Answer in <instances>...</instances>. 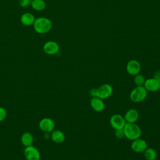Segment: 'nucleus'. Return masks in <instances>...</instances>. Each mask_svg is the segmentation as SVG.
<instances>
[{"instance_id": "obj_6", "label": "nucleus", "mask_w": 160, "mask_h": 160, "mask_svg": "<svg viewBox=\"0 0 160 160\" xmlns=\"http://www.w3.org/2000/svg\"><path fill=\"white\" fill-rule=\"evenodd\" d=\"M126 69L128 74L134 76L139 74L141 69V64L138 60L131 59L128 62L126 66Z\"/></svg>"}, {"instance_id": "obj_22", "label": "nucleus", "mask_w": 160, "mask_h": 160, "mask_svg": "<svg viewBox=\"0 0 160 160\" xmlns=\"http://www.w3.org/2000/svg\"><path fill=\"white\" fill-rule=\"evenodd\" d=\"M31 0H19V4L20 6L22 8H27L31 5Z\"/></svg>"}, {"instance_id": "obj_26", "label": "nucleus", "mask_w": 160, "mask_h": 160, "mask_svg": "<svg viewBox=\"0 0 160 160\" xmlns=\"http://www.w3.org/2000/svg\"><path fill=\"white\" fill-rule=\"evenodd\" d=\"M159 82H160V81H159Z\"/></svg>"}, {"instance_id": "obj_8", "label": "nucleus", "mask_w": 160, "mask_h": 160, "mask_svg": "<svg viewBox=\"0 0 160 160\" xmlns=\"http://www.w3.org/2000/svg\"><path fill=\"white\" fill-rule=\"evenodd\" d=\"M131 148L134 152L137 153H142L144 152V151L148 148V143L144 139L139 138L132 141Z\"/></svg>"}, {"instance_id": "obj_20", "label": "nucleus", "mask_w": 160, "mask_h": 160, "mask_svg": "<svg viewBox=\"0 0 160 160\" xmlns=\"http://www.w3.org/2000/svg\"><path fill=\"white\" fill-rule=\"evenodd\" d=\"M7 116V111L5 108L0 107V122L4 121Z\"/></svg>"}, {"instance_id": "obj_14", "label": "nucleus", "mask_w": 160, "mask_h": 160, "mask_svg": "<svg viewBox=\"0 0 160 160\" xmlns=\"http://www.w3.org/2000/svg\"><path fill=\"white\" fill-rule=\"evenodd\" d=\"M50 138L51 140L56 144H61L66 139L65 134L61 130H54L51 132Z\"/></svg>"}, {"instance_id": "obj_1", "label": "nucleus", "mask_w": 160, "mask_h": 160, "mask_svg": "<svg viewBox=\"0 0 160 160\" xmlns=\"http://www.w3.org/2000/svg\"><path fill=\"white\" fill-rule=\"evenodd\" d=\"M34 31L39 34H46L49 32L52 27V22L50 19L46 17L36 18L33 24Z\"/></svg>"}, {"instance_id": "obj_10", "label": "nucleus", "mask_w": 160, "mask_h": 160, "mask_svg": "<svg viewBox=\"0 0 160 160\" xmlns=\"http://www.w3.org/2000/svg\"><path fill=\"white\" fill-rule=\"evenodd\" d=\"M42 49L46 54L48 55H55L59 51V46L54 41H48L44 44Z\"/></svg>"}, {"instance_id": "obj_21", "label": "nucleus", "mask_w": 160, "mask_h": 160, "mask_svg": "<svg viewBox=\"0 0 160 160\" xmlns=\"http://www.w3.org/2000/svg\"><path fill=\"white\" fill-rule=\"evenodd\" d=\"M115 136L118 139H122L123 138H125L123 129L115 130Z\"/></svg>"}, {"instance_id": "obj_7", "label": "nucleus", "mask_w": 160, "mask_h": 160, "mask_svg": "<svg viewBox=\"0 0 160 160\" xmlns=\"http://www.w3.org/2000/svg\"><path fill=\"white\" fill-rule=\"evenodd\" d=\"M24 154L26 160H40L41 154L39 150L33 146H29L25 148Z\"/></svg>"}, {"instance_id": "obj_4", "label": "nucleus", "mask_w": 160, "mask_h": 160, "mask_svg": "<svg viewBox=\"0 0 160 160\" xmlns=\"http://www.w3.org/2000/svg\"><path fill=\"white\" fill-rule=\"evenodd\" d=\"M113 93L112 86L108 83L103 84L97 88L96 97H98L102 99H106L109 98Z\"/></svg>"}, {"instance_id": "obj_25", "label": "nucleus", "mask_w": 160, "mask_h": 160, "mask_svg": "<svg viewBox=\"0 0 160 160\" xmlns=\"http://www.w3.org/2000/svg\"><path fill=\"white\" fill-rule=\"evenodd\" d=\"M31 1H32V0H31Z\"/></svg>"}, {"instance_id": "obj_19", "label": "nucleus", "mask_w": 160, "mask_h": 160, "mask_svg": "<svg viewBox=\"0 0 160 160\" xmlns=\"http://www.w3.org/2000/svg\"><path fill=\"white\" fill-rule=\"evenodd\" d=\"M146 79L142 74H138L134 76V82L136 86H143L145 82Z\"/></svg>"}, {"instance_id": "obj_16", "label": "nucleus", "mask_w": 160, "mask_h": 160, "mask_svg": "<svg viewBox=\"0 0 160 160\" xmlns=\"http://www.w3.org/2000/svg\"><path fill=\"white\" fill-rule=\"evenodd\" d=\"M21 141L23 146L25 147L31 146L34 141V137L29 132H24L21 138Z\"/></svg>"}, {"instance_id": "obj_2", "label": "nucleus", "mask_w": 160, "mask_h": 160, "mask_svg": "<svg viewBox=\"0 0 160 160\" xmlns=\"http://www.w3.org/2000/svg\"><path fill=\"white\" fill-rule=\"evenodd\" d=\"M123 131L125 138L131 141L141 138L142 134L141 128L136 123L126 122L123 128Z\"/></svg>"}, {"instance_id": "obj_23", "label": "nucleus", "mask_w": 160, "mask_h": 160, "mask_svg": "<svg viewBox=\"0 0 160 160\" xmlns=\"http://www.w3.org/2000/svg\"><path fill=\"white\" fill-rule=\"evenodd\" d=\"M96 91H97V88H93L90 90L89 94L91 96V98L96 97Z\"/></svg>"}, {"instance_id": "obj_9", "label": "nucleus", "mask_w": 160, "mask_h": 160, "mask_svg": "<svg viewBox=\"0 0 160 160\" xmlns=\"http://www.w3.org/2000/svg\"><path fill=\"white\" fill-rule=\"evenodd\" d=\"M39 127L42 131L50 133L54 130L55 123L52 119L49 118H44L39 121Z\"/></svg>"}, {"instance_id": "obj_11", "label": "nucleus", "mask_w": 160, "mask_h": 160, "mask_svg": "<svg viewBox=\"0 0 160 160\" xmlns=\"http://www.w3.org/2000/svg\"><path fill=\"white\" fill-rule=\"evenodd\" d=\"M148 92H156L160 89V82L154 78L146 79L143 86Z\"/></svg>"}, {"instance_id": "obj_13", "label": "nucleus", "mask_w": 160, "mask_h": 160, "mask_svg": "<svg viewBox=\"0 0 160 160\" xmlns=\"http://www.w3.org/2000/svg\"><path fill=\"white\" fill-rule=\"evenodd\" d=\"M139 112L136 109H128L124 116V119L126 122L128 123H136V122L139 119Z\"/></svg>"}, {"instance_id": "obj_24", "label": "nucleus", "mask_w": 160, "mask_h": 160, "mask_svg": "<svg viewBox=\"0 0 160 160\" xmlns=\"http://www.w3.org/2000/svg\"><path fill=\"white\" fill-rule=\"evenodd\" d=\"M153 78H154L155 79H158L159 81H160V71H158L155 72Z\"/></svg>"}, {"instance_id": "obj_17", "label": "nucleus", "mask_w": 160, "mask_h": 160, "mask_svg": "<svg viewBox=\"0 0 160 160\" xmlns=\"http://www.w3.org/2000/svg\"><path fill=\"white\" fill-rule=\"evenodd\" d=\"M31 6L37 11H42L46 8V4L44 0H32Z\"/></svg>"}, {"instance_id": "obj_5", "label": "nucleus", "mask_w": 160, "mask_h": 160, "mask_svg": "<svg viewBox=\"0 0 160 160\" xmlns=\"http://www.w3.org/2000/svg\"><path fill=\"white\" fill-rule=\"evenodd\" d=\"M109 123L114 130H118L123 129L126 122L124 116L119 114H114L110 118Z\"/></svg>"}, {"instance_id": "obj_3", "label": "nucleus", "mask_w": 160, "mask_h": 160, "mask_svg": "<svg viewBox=\"0 0 160 160\" xmlns=\"http://www.w3.org/2000/svg\"><path fill=\"white\" fill-rule=\"evenodd\" d=\"M148 96V91L144 86H136L129 94L131 101L135 103L142 102Z\"/></svg>"}, {"instance_id": "obj_15", "label": "nucleus", "mask_w": 160, "mask_h": 160, "mask_svg": "<svg viewBox=\"0 0 160 160\" xmlns=\"http://www.w3.org/2000/svg\"><path fill=\"white\" fill-rule=\"evenodd\" d=\"M36 18L34 16L31 12H24L23 13L20 18V21L21 24L25 26H32Z\"/></svg>"}, {"instance_id": "obj_18", "label": "nucleus", "mask_w": 160, "mask_h": 160, "mask_svg": "<svg viewBox=\"0 0 160 160\" xmlns=\"http://www.w3.org/2000/svg\"><path fill=\"white\" fill-rule=\"evenodd\" d=\"M143 153L144 158L146 160H155L157 158V152L152 148L148 147Z\"/></svg>"}, {"instance_id": "obj_12", "label": "nucleus", "mask_w": 160, "mask_h": 160, "mask_svg": "<svg viewBox=\"0 0 160 160\" xmlns=\"http://www.w3.org/2000/svg\"><path fill=\"white\" fill-rule=\"evenodd\" d=\"M90 105L91 108L96 112H101L105 108V104L103 99L98 97L91 98Z\"/></svg>"}]
</instances>
